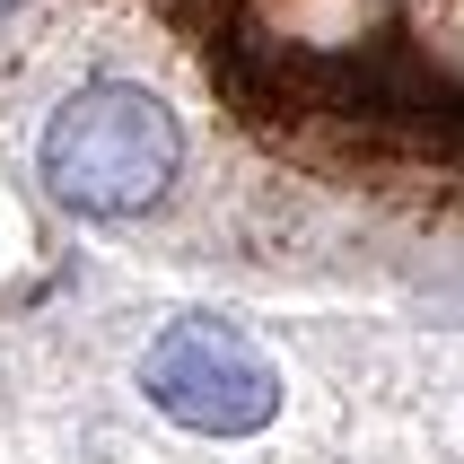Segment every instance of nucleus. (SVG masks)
Here are the masks:
<instances>
[{"label":"nucleus","instance_id":"f257e3e1","mask_svg":"<svg viewBox=\"0 0 464 464\" xmlns=\"http://www.w3.org/2000/svg\"><path fill=\"white\" fill-rule=\"evenodd\" d=\"M35 167L71 210H150L184 167V131L176 114L150 97V88H123V79H97L79 88L62 114L35 140Z\"/></svg>","mask_w":464,"mask_h":464},{"label":"nucleus","instance_id":"f03ea898","mask_svg":"<svg viewBox=\"0 0 464 464\" xmlns=\"http://www.w3.org/2000/svg\"><path fill=\"white\" fill-rule=\"evenodd\" d=\"M140 394H150L167 420L202 430V439H255L263 420L281 412V377L237 324H210V315H184L150 342L140 360Z\"/></svg>","mask_w":464,"mask_h":464}]
</instances>
